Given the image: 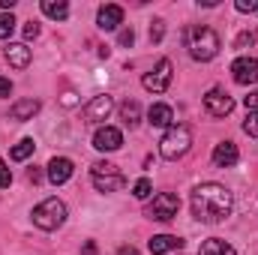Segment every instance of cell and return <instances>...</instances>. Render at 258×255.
<instances>
[{"instance_id":"6da1fadb","label":"cell","mask_w":258,"mask_h":255,"mask_svg":"<svg viewBox=\"0 0 258 255\" xmlns=\"http://www.w3.org/2000/svg\"><path fill=\"white\" fill-rule=\"evenodd\" d=\"M231 207H234V198L222 183H198L192 189V216L204 225H216L228 219Z\"/></svg>"},{"instance_id":"7a4b0ae2","label":"cell","mask_w":258,"mask_h":255,"mask_svg":"<svg viewBox=\"0 0 258 255\" xmlns=\"http://www.w3.org/2000/svg\"><path fill=\"white\" fill-rule=\"evenodd\" d=\"M183 39H186V48H189V57L192 60H213L216 54H219V48H222V42H219V33L216 30H210V27H189L186 33H183Z\"/></svg>"},{"instance_id":"3957f363","label":"cell","mask_w":258,"mask_h":255,"mask_svg":"<svg viewBox=\"0 0 258 255\" xmlns=\"http://www.w3.org/2000/svg\"><path fill=\"white\" fill-rule=\"evenodd\" d=\"M30 219H33V225L42 228V231H57L66 222V204L60 198H45V201H39V204L30 210Z\"/></svg>"},{"instance_id":"277c9868","label":"cell","mask_w":258,"mask_h":255,"mask_svg":"<svg viewBox=\"0 0 258 255\" xmlns=\"http://www.w3.org/2000/svg\"><path fill=\"white\" fill-rule=\"evenodd\" d=\"M192 147V132L189 126H183V123H171V126L165 129V135H162V141H159V153H162V159H180V156H186V150Z\"/></svg>"},{"instance_id":"5b68a950","label":"cell","mask_w":258,"mask_h":255,"mask_svg":"<svg viewBox=\"0 0 258 255\" xmlns=\"http://www.w3.org/2000/svg\"><path fill=\"white\" fill-rule=\"evenodd\" d=\"M90 180L99 192H117L126 186V177L120 174V168L114 162H105V159L90 165Z\"/></svg>"},{"instance_id":"8992f818","label":"cell","mask_w":258,"mask_h":255,"mask_svg":"<svg viewBox=\"0 0 258 255\" xmlns=\"http://www.w3.org/2000/svg\"><path fill=\"white\" fill-rule=\"evenodd\" d=\"M177 210H180V198L174 192H159V195H153V201H147L144 216L153 222H171L177 216Z\"/></svg>"},{"instance_id":"52a82bcc","label":"cell","mask_w":258,"mask_h":255,"mask_svg":"<svg viewBox=\"0 0 258 255\" xmlns=\"http://www.w3.org/2000/svg\"><path fill=\"white\" fill-rule=\"evenodd\" d=\"M141 84H144V90H150V93H165L168 84H171V60L162 57L159 63L141 78Z\"/></svg>"},{"instance_id":"ba28073f","label":"cell","mask_w":258,"mask_h":255,"mask_svg":"<svg viewBox=\"0 0 258 255\" xmlns=\"http://www.w3.org/2000/svg\"><path fill=\"white\" fill-rule=\"evenodd\" d=\"M204 108H207L210 117H225V114L234 111V99H231L222 87H213V90H207V96H204Z\"/></svg>"},{"instance_id":"9c48e42d","label":"cell","mask_w":258,"mask_h":255,"mask_svg":"<svg viewBox=\"0 0 258 255\" xmlns=\"http://www.w3.org/2000/svg\"><path fill=\"white\" fill-rule=\"evenodd\" d=\"M231 78H234L240 87L258 84V60L255 57H237V60L231 63Z\"/></svg>"},{"instance_id":"30bf717a","label":"cell","mask_w":258,"mask_h":255,"mask_svg":"<svg viewBox=\"0 0 258 255\" xmlns=\"http://www.w3.org/2000/svg\"><path fill=\"white\" fill-rule=\"evenodd\" d=\"M111 111H114V99H111L108 93H99V96H93V99L84 105V120H87V123H99V120H105Z\"/></svg>"},{"instance_id":"8fae6325","label":"cell","mask_w":258,"mask_h":255,"mask_svg":"<svg viewBox=\"0 0 258 255\" xmlns=\"http://www.w3.org/2000/svg\"><path fill=\"white\" fill-rule=\"evenodd\" d=\"M120 144H123V132L117 126H99L93 135V147L102 153H114V150H120Z\"/></svg>"},{"instance_id":"7c38bea8","label":"cell","mask_w":258,"mask_h":255,"mask_svg":"<svg viewBox=\"0 0 258 255\" xmlns=\"http://www.w3.org/2000/svg\"><path fill=\"white\" fill-rule=\"evenodd\" d=\"M96 24H99V30H117V27L123 24V9H120L117 3H105V6H99V12H96Z\"/></svg>"},{"instance_id":"4fadbf2b","label":"cell","mask_w":258,"mask_h":255,"mask_svg":"<svg viewBox=\"0 0 258 255\" xmlns=\"http://www.w3.org/2000/svg\"><path fill=\"white\" fill-rule=\"evenodd\" d=\"M237 159H240V150L234 141H219L213 147V165L216 168H231V165H237Z\"/></svg>"},{"instance_id":"5bb4252c","label":"cell","mask_w":258,"mask_h":255,"mask_svg":"<svg viewBox=\"0 0 258 255\" xmlns=\"http://www.w3.org/2000/svg\"><path fill=\"white\" fill-rule=\"evenodd\" d=\"M72 171H75V165H72V159H66V156H54V159L48 162V180H51L54 186H63L66 180L72 177Z\"/></svg>"},{"instance_id":"9a60e30c","label":"cell","mask_w":258,"mask_h":255,"mask_svg":"<svg viewBox=\"0 0 258 255\" xmlns=\"http://www.w3.org/2000/svg\"><path fill=\"white\" fill-rule=\"evenodd\" d=\"M180 246H183V240L174 237V234H156V237H150V243H147L150 255H168V252H174V249H180Z\"/></svg>"},{"instance_id":"2e32d148","label":"cell","mask_w":258,"mask_h":255,"mask_svg":"<svg viewBox=\"0 0 258 255\" xmlns=\"http://www.w3.org/2000/svg\"><path fill=\"white\" fill-rule=\"evenodd\" d=\"M6 63L15 66V69H27L30 63V48L24 45V42H12V45H6Z\"/></svg>"},{"instance_id":"e0dca14e","label":"cell","mask_w":258,"mask_h":255,"mask_svg":"<svg viewBox=\"0 0 258 255\" xmlns=\"http://www.w3.org/2000/svg\"><path fill=\"white\" fill-rule=\"evenodd\" d=\"M171 120H174V111H171V105H165V102H156V105H150L147 108V123L150 126H171Z\"/></svg>"},{"instance_id":"ac0fdd59","label":"cell","mask_w":258,"mask_h":255,"mask_svg":"<svg viewBox=\"0 0 258 255\" xmlns=\"http://www.w3.org/2000/svg\"><path fill=\"white\" fill-rule=\"evenodd\" d=\"M36 111H39V102H36V99H18V102H12V108H9V117H12V120H33Z\"/></svg>"},{"instance_id":"d6986e66","label":"cell","mask_w":258,"mask_h":255,"mask_svg":"<svg viewBox=\"0 0 258 255\" xmlns=\"http://www.w3.org/2000/svg\"><path fill=\"white\" fill-rule=\"evenodd\" d=\"M198 255H237V252H234V246H231V243H225L222 237H210V240H204V243H201Z\"/></svg>"},{"instance_id":"ffe728a7","label":"cell","mask_w":258,"mask_h":255,"mask_svg":"<svg viewBox=\"0 0 258 255\" xmlns=\"http://www.w3.org/2000/svg\"><path fill=\"white\" fill-rule=\"evenodd\" d=\"M120 120H123L126 126H138V120H141V105H138L135 99H126V102L120 105Z\"/></svg>"},{"instance_id":"44dd1931","label":"cell","mask_w":258,"mask_h":255,"mask_svg":"<svg viewBox=\"0 0 258 255\" xmlns=\"http://www.w3.org/2000/svg\"><path fill=\"white\" fill-rule=\"evenodd\" d=\"M42 12H45L48 18L63 21L66 15H69V3H63V0H42Z\"/></svg>"},{"instance_id":"7402d4cb","label":"cell","mask_w":258,"mask_h":255,"mask_svg":"<svg viewBox=\"0 0 258 255\" xmlns=\"http://www.w3.org/2000/svg\"><path fill=\"white\" fill-rule=\"evenodd\" d=\"M33 147H36V144H33V138H21V141H18L12 150H9V156H12L15 162H24V159L33 153Z\"/></svg>"},{"instance_id":"603a6c76","label":"cell","mask_w":258,"mask_h":255,"mask_svg":"<svg viewBox=\"0 0 258 255\" xmlns=\"http://www.w3.org/2000/svg\"><path fill=\"white\" fill-rule=\"evenodd\" d=\"M12 30H15V18H12V12H0V39H9Z\"/></svg>"},{"instance_id":"cb8c5ba5","label":"cell","mask_w":258,"mask_h":255,"mask_svg":"<svg viewBox=\"0 0 258 255\" xmlns=\"http://www.w3.org/2000/svg\"><path fill=\"white\" fill-rule=\"evenodd\" d=\"M150 189H153V183H150L147 177H141V180L132 186V195H135L138 201H147V198H150Z\"/></svg>"},{"instance_id":"d4e9b609","label":"cell","mask_w":258,"mask_h":255,"mask_svg":"<svg viewBox=\"0 0 258 255\" xmlns=\"http://www.w3.org/2000/svg\"><path fill=\"white\" fill-rule=\"evenodd\" d=\"M255 42H258V33H255V30H243V33L237 36V42H234V48H240V51H243L246 45H255Z\"/></svg>"},{"instance_id":"484cf974","label":"cell","mask_w":258,"mask_h":255,"mask_svg":"<svg viewBox=\"0 0 258 255\" xmlns=\"http://www.w3.org/2000/svg\"><path fill=\"white\" fill-rule=\"evenodd\" d=\"M162 36H165V21L156 18V21L150 24V42H162Z\"/></svg>"},{"instance_id":"4316f807","label":"cell","mask_w":258,"mask_h":255,"mask_svg":"<svg viewBox=\"0 0 258 255\" xmlns=\"http://www.w3.org/2000/svg\"><path fill=\"white\" fill-rule=\"evenodd\" d=\"M243 132L252 135V138H258V111H249V117L243 120Z\"/></svg>"},{"instance_id":"83f0119b","label":"cell","mask_w":258,"mask_h":255,"mask_svg":"<svg viewBox=\"0 0 258 255\" xmlns=\"http://www.w3.org/2000/svg\"><path fill=\"white\" fill-rule=\"evenodd\" d=\"M9 183H12V171H9V168H6V162L0 159V189H6Z\"/></svg>"},{"instance_id":"f1b7e54d","label":"cell","mask_w":258,"mask_h":255,"mask_svg":"<svg viewBox=\"0 0 258 255\" xmlns=\"http://www.w3.org/2000/svg\"><path fill=\"white\" fill-rule=\"evenodd\" d=\"M237 12H258V0H237Z\"/></svg>"},{"instance_id":"f546056e","label":"cell","mask_w":258,"mask_h":255,"mask_svg":"<svg viewBox=\"0 0 258 255\" xmlns=\"http://www.w3.org/2000/svg\"><path fill=\"white\" fill-rule=\"evenodd\" d=\"M39 36V24L36 21H27L24 24V39H36Z\"/></svg>"},{"instance_id":"4dcf8cb0","label":"cell","mask_w":258,"mask_h":255,"mask_svg":"<svg viewBox=\"0 0 258 255\" xmlns=\"http://www.w3.org/2000/svg\"><path fill=\"white\" fill-rule=\"evenodd\" d=\"M132 42H135V33H132V27H123V30H120V45L132 48Z\"/></svg>"},{"instance_id":"1f68e13d","label":"cell","mask_w":258,"mask_h":255,"mask_svg":"<svg viewBox=\"0 0 258 255\" xmlns=\"http://www.w3.org/2000/svg\"><path fill=\"white\" fill-rule=\"evenodd\" d=\"M243 105H246L249 111H258V84H255V90H252V93L243 99Z\"/></svg>"},{"instance_id":"d6a6232c","label":"cell","mask_w":258,"mask_h":255,"mask_svg":"<svg viewBox=\"0 0 258 255\" xmlns=\"http://www.w3.org/2000/svg\"><path fill=\"white\" fill-rule=\"evenodd\" d=\"M12 93V81L9 78H0V96H9Z\"/></svg>"},{"instance_id":"836d02e7","label":"cell","mask_w":258,"mask_h":255,"mask_svg":"<svg viewBox=\"0 0 258 255\" xmlns=\"http://www.w3.org/2000/svg\"><path fill=\"white\" fill-rule=\"evenodd\" d=\"M81 255H96V243H93V240H87V243L81 246Z\"/></svg>"},{"instance_id":"e575fe53","label":"cell","mask_w":258,"mask_h":255,"mask_svg":"<svg viewBox=\"0 0 258 255\" xmlns=\"http://www.w3.org/2000/svg\"><path fill=\"white\" fill-rule=\"evenodd\" d=\"M27 180H30V183H39V180H42L39 168H30V171H27Z\"/></svg>"},{"instance_id":"d590c367","label":"cell","mask_w":258,"mask_h":255,"mask_svg":"<svg viewBox=\"0 0 258 255\" xmlns=\"http://www.w3.org/2000/svg\"><path fill=\"white\" fill-rule=\"evenodd\" d=\"M117 255H141V252H138V249L129 243V246H120V249H117Z\"/></svg>"}]
</instances>
